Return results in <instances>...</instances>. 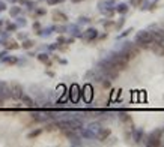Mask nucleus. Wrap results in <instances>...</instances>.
<instances>
[{
    "label": "nucleus",
    "mask_w": 164,
    "mask_h": 147,
    "mask_svg": "<svg viewBox=\"0 0 164 147\" xmlns=\"http://www.w3.org/2000/svg\"><path fill=\"white\" fill-rule=\"evenodd\" d=\"M98 69H99V72L103 74V75H106L107 78H110V80H115V78H118L119 77V71L113 66L108 60H103V62H99L98 63Z\"/></svg>",
    "instance_id": "1"
},
{
    "label": "nucleus",
    "mask_w": 164,
    "mask_h": 147,
    "mask_svg": "<svg viewBox=\"0 0 164 147\" xmlns=\"http://www.w3.org/2000/svg\"><path fill=\"white\" fill-rule=\"evenodd\" d=\"M154 41L152 33L148 32V30H140L135 35V44L140 47V48H148V45Z\"/></svg>",
    "instance_id": "2"
},
{
    "label": "nucleus",
    "mask_w": 164,
    "mask_h": 147,
    "mask_svg": "<svg viewBox=\"0 0 164 147\" xmlns=\"http://www.w3.org/2000/svg\"><path fill=\"white\" fill-rule=\"evenodd\" d=\"M113 66H115V68L121 72V71H125V69H127V66H128V62H125L122 57H121V54H119V53H115V54H111L108 59H107Z\"/></svg>",
    "instance_id": "3"
},
{
    "label": "nucleus",
    "mask_w": 164,
    "mask_h": 147,
    "mask_svg": "<svg viewBox=\"0 0 164 147\" xmlns=\"http://www.w3.org/2000/svg\"><path fill=\"white\" fill-rule=\"evenodd\" d=\"M163 129H157L154 131L148 137V141H146V146H150V147H158L163 144Z\"/></svg>",
    "instance_id": "4"
},
{
    "label": "nucleus",
    "mask_w": 164,
    "mask_h": 147,
    "mask_svg": "<svg viewBox=\"0 0 164 147\" xmlns=\"http://www.w3.org/2000/svg\"><path fill=\"white\" fill-rule=\"evenodd\" d=\"M9 89H11V98H12V99H15V101L21 99V96L24 95L21 84H18V83H15V81L9 84Z\"/></svg>",
    "instance_id": "5"
},
{
    "label": "nucleus",
    "mask_w": 164,
    "mask_h": 147,
    "mask_svg": "<svg viewBox=\"0 0 164 147\" xmlns=\"http://www.w3.org/2000/svg\"><path fill=\"white\" fill-rule=\"evenodd\" d=\"M123 51L128 53V54L131 56V59H134V57H137L138 54H140V47L135 45L134 42H127L125 47H123Z\"/></svg>",
    "instance_id": "6"
},
{
    "label": "nucleus",
    "mask_w": 164,
    "mask_h": 147,
    "mask_svg": "<svg viewBox=\"0 0 164 147\" xmlns=\"http://www.w3.org/2000/svg\"><path fill=\"white\" fill-rule=\"evenodd\" d=\"M148 48L154 53L155 56H158V57H164V45L161 44V42H157V41H152L149 45H148Z\"/></svg>",
    "instance_id": "7"
},
{
    "label": "nucleus",
    "mask_w": 164,
    "mask_h": 147,
    "mask_svg": "<svg viewBox=\"0 0 164 147\" xmlns=\"http://www.w3.org/2000/svg\"><path fill=\"white\" fill-rule=\"evenodd\" d=\"M69 99L75 104V102H78V99L81 98V89H80V86L78 84H72L71 87H69Z\"/></svg>",
    "instance_id": "8"
},
{
    "label": "nucleus",
    "mask_w": 164,
    "mask_h": 147,
    "mask_svg": "<svg viewBox=\"0 0 164 147\" xmlns=\"http://www.w3.org/2000/svg\"><path fill=\"white\" fill-rule=\"evenodd\" d=\"M81 98H83L84 102H87V104L92 101V98H93V89H92L91 84H86V86L81 89Z\"/></svg>",
    "instance_id": "9"
},
{
    "label": "nucleus",
    "mask_w": 164,
    "mask_h": 147,
    "mask_svg": "<svg viewBox=\"0 0 164 147\" xmlns=\"http://www.w3.org/2000/svg\"><path fill=\"white\" fill-rule=\"evenodd\" d=\"M0 98L3 101L9 99L11 98V89H9V84H6L5 81H0Z\"/></svg>",
    "instance_id": "10"
},
{
    "label": "nucleus",
    "mask_w": 164,
    "mask_h": 147,
    "mask_svg": "<svg viewBox=\"0 0 164 147\" xmlns=\"http://www.w3.org/2000/svg\"><path fill=\"white\" fill-rule=\"evenodd\" d=\"M96 38H98V32L95 29H87L84 32V35H83V39L86 42H91V41H93V39H96Z\"/></svg>",
    "instance_id": "11"
},
{
    "label": "nucleus",
    "mask_w": 164,
    "mask_h": 147,
    "mask_svg": "<svg viewBox=\"0 0 164 147\" xmlns=\"http://www.w3.org/2000/svg\"><path fill=\"white\" fill-rule=\"evenodd\" d=\"M110 134H111V131H110V129H107V128L98 129V132H96V138H98L99 141H106V140L110 137Z\"/></svg>",
    "instance_id": "12"
},
{
    "label": "nucleus",
    "mask_w": 164,
    "mask_h": 147,
    "mask_svg": "<svg viewBox=\"0 0 164 147\" xmlns=\"http://www.w3.org/2000/svg\"><path fill=\"white\" fill-rule=\"evenodd\" d=\"M53 21H56V23H66L68 17L65 14H62V12L56 11V12H53Z\"/></svg>",
    "instance_id": "13"
},
{
    "label": "nucleus",
    "mask_w": 164,
    "mask_h": 147,
    "mask_svg": "<svg viewBox=\"0 0 164 147\" xmlns=\"http://www.w3.org/2000/svg\"><path fill=\"white\" fill-rule=\"evenodd\" d=\"M133 135H134V141L138 144V143H142L145 132H143V129H133Z\"/></svg>",
    "instance_id": "14"
},
{
    "label": "nucleus",
    "mask_w": 164,
    "mask_h": 147,
    "mask_svg": "<svg viewBox=\"0 0 164 147\" xmlns=\"http://www.w3.org/2000/svg\"><path fill=\"white\" fill-rule=\"evenodd\" d=\"M21 101H23V104H24V105H26V107H30V108L35 105L33 99H32L30 96H26V95H23V96H21Z\"/></svg>",
    "instance_id": "15"
},
{
    "label": "nucleus",
    "mask_w": 164,
    "mask_h": 147,
    "mask_svg": "<svg viewBox=\"0 0 164 147\" xmlns=\"http://www.w3.org/2000/svg\"><path fill=\"white\" fill-rule=\"evenodd\" d=\"M5 47H6V50H17L20 45H18L15 41H12V39H9V41H6V42H5Z\"/></svg>",
    "instance_id": "16"
},
{
    "label": "nucleus",
    "mask_w": 164,
    "mask_h": 147,
    "mask_svg": "<svg viewBox=\"0 0 164 147\" xmlns=\"http://www.w3.org/2000/svg\"><path fill=\"white\" fill-rule=\"evenodd\" d=\"M116 12H119V14H127L128 12V5L127 3H121V5H118V8H116Z\"/></svg>",
    "instance_id": "17"
},
{
    "label": "nucleus",
    "mask_w": 164,
    "mask_h": 147,
    "mask_svg": "<svg viewBox=\"0 0 164 147\" xmlns=\"http://www.w3.org/2000/svg\"><path fill=\"white\" fill-rule=\"evenodd\" d=\"M38 60H39V62H42V63H45L47 66H50V65H51V60H50V57H48L47 54H39V56H38Z\"/></svg>",
    "instance_id": "18"
},
{
    "label": "nucleus",
    "mask_w": 164,
    "mask_h": 147,
    "mask_svg": "<svg viewBox=\"0 0 164 147\" xmlns=\"http://www.w3.org/2000/svg\"><path fill=\"white\" fill-rule=\"evenodd\" d=\"M101 11H103V14H104V15H107V17H113V15H115V12H116V9H113V8L101 9Z\"/></svg>",
    "instance_id": "19"
},
{
    "label": "nucleus",
    "mask_w": 164,
    "mask_h": 147,
    "mask_svg": "<svg viewBox=\"0 0 164 147\" xmlns=\"http://www.w3.org/2000/svg\"><path fill=\"white\" fill-rule=\"evenodd\" d=\"M18 62V59L17 57H6V59H3V63H6V65H15Z\"/></svg>",
    "instance_id": "20"
},
{
    "label": "nucleus",
    "mask_w": 164,
    "mask_h": 147,
    "mask_svg": "<svg viewBox=\"0 0 164 147\" xmlns=\"http://www.w3.org/2000/svg\"><path fill=\"white\" fill-rule=\"evenodd\" d=\"M115 27H116L115 21H106V23H104V29H106V30H111V29H115Z\"/></svg>",
    "instance_id": "21"
},
{
    "label": "nucleus",
    "mask_w": 164,
    "mask_h": 147,
    "mask_svg": "<svg viewBox=\"0 0 164 147\" xmlns=\"http://www.w3.org/2000/svg\"><path fill=\"white\" fill-rule=\"evenodd\" d=\"M41 134H42V129H35L33 132L29 134V138H36V137H39Z\"/></svg>",
    "instance_id": "22"
},
{
    "label": "nucleus",
    "mask_w": 164,
    "mask_h": 147,
    "mask_svg": "<svg viewBox=\"0 0 164 147\" xmlns=\"http://www.w3.org/2000/svg\"><path fill=\"white\" fill-rule=\"evenodd\" d=\"M11 17H17L18 14H20V8H17V6H14V8H11Z\"/></svg>",
    "instance_id": "23"
},
{
    "label": "nucleus",
    "mask_w": 164,
    "mask_h": 147,
    "mask_svg": "<svg viewBox=\"0 0 164 147\" xmlns=\"http://www.w3.org/2000/svg\"><path fill=\"white\" fill-rule=\"evenodd\" d=\"M33 45H35V42H33V41H24V42H23V47H24V48H27V50H29V48H32Z\"/></svg>",
    "instance_id": "24"
},
{
    "label": "nucleus",
    "mask_w": 164,
    "mask_h": 147,
    "mask_svg": "<svg viewBox=\"0 0 164 147\" xmlns=\"http://www.w3.org/2000/svg\"><path fill=\"white\" fill-rule=\"evenodd\" d=\"M142 2H143V0H131V5L135 6V8H138V6L142 5Z\"/></svg>",
    "instance_id": "25"
},
{
    "label": "nucleus",
    "mask_w": 164,
    "mask_h": 147,
    "mask_svg": "<svg viewBox=\"0 0 164 147\" xmlns=\"http://www.w3.org/2000/svg\"><path fill=\"white\" fill-rule=\"evenodd\" d=\"M60 2H63V0H47L48 5H57V3H60Z\"/></svg>",
    "instance_id": "26"
},
{
    "label": "nucleus",
    "mask_w": 164,
    "mask_h": 147,
    "mask_svg": "<svg viewBox=\"0 0 164 147\" xmlns=\"http://www.w3.org/2000/svg\"><path fill=\"white\" fill-rule=\"evenodd\" d=\"M39 27H41V24H39V23H35V24H33V29L38 32V35L41 33V32H39Z\"/></svg>",
    "instance_id": "27"
},
{
    "label": "nucleus",
    "mask_w": 164,
    "mask_h": 147,
    "mask_svg": "<svg viewBox=\"0 0 164 147\" xmlns=\"http://www.w3.org/2000/svg\"><path fill=\"white\" fill-rule=\"evenodd\" d=\"M8 30H15V26L14 24H9L8 26Z\"/></svg>",
    "instance_id": "28"
},
{
    "label": "nucleus",
    "mask_w": 164,
    "mask_h": 147,
    "mask_svg": "<svg viewBox=\"0 0 164 147\" xmlns=\"http://www.w3.org/2000/svg\"><path fill=\"white\" fill-rule=\"evenodd\" d=\"M5 9H6L5 3H2V2H0V11H5Z\"/></svg>",
    "instance_id": "29"
},
{
    "label": "nucleus",
    "mask_w": 164,
    "mask_h": 147,
    "mask_svg": "<svg viewBox=\"0 0 164 147\" xmlns=\"http://www.w3.org/2000/svg\"><path fill=\"white\" fill-rule=\"evenodd\" d=\"M38 14H39V15H44L45 11H44V9H39V11H38Z\"/></svg>",
    "instance_id": "30"
},
{
    "label": "nucleus",
    "mask_w": 164,
    "mask_h": 147,
    "mask_svg": "<svg viewBox=\"0 0 164 147\" xmlns=\"http://www.w3.org/2000/svg\"><path fill=\"white\" fill-rule=\"evenodd\" d=\"M72 3H80V2H83V0H71Z\"/></svg>",
    "instance_id": "31"
}]
</instances>
